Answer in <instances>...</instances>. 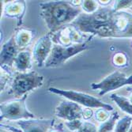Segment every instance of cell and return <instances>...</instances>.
<instances>
[{"instance_id":"6da1fadb","label":"cell","mask_w":132,"mask_h":132,"mask_svg":"<svg viewBox=\"0 0 132 132\" xmlns=\"http://www.w3.org/2000/svg\"><path fill=\"white\" fill-rule=\"evenodd\" d=\"M70 25L82 33L101 38H132V13L102 7L93 14H81Z\"/></svg>"},{"instance_id":"7a4b0ae2","label":"cell","mask_w":132,"mask_h":132,"mask_svg":"<svg viewBox=\"0 0 132 132\" xmlns=\"http://www.w3.org/2000/svg\"><path fill=\"white\" fill-rule=\"evenodd\" d=\"M80 3L74 1H52L41 3L40 16L44 19L49 33L53 34L75 21L81 13Z\"/></svg>"},{"instance_id":"3957f363","label":"cell","mask_w":132,"mask_h":132,"mask_svg":"<svg viewBox=\"0 0 132 132\" xmlns=\"http://www.w3.org/2000/svg\"><path fill=\"white\" fill-rule=\"evenodd\" d=\"M44 84V77L35 71L16 72L10 84L9 94L16 99L23 97L31 91L41 87Z\"/></svg>"},{"instance_id":"277c9868","label":"cell","mask_w":132,"mask_h":132,"mask_svg":"<svg viewBox=\"0 0 132 132\" xmlns=\"http://www.w3.org/2000/svg\"><path fill=\"white\" fill-rule=\"evenodd\" d=\"M93 36L90 37L82 43L75 44L69 46H61L54 44L52 52L45 63L46 67H56L63 65L69 59L90 47V42Z\"/></svg>"},{"instance_id":"5b68a950","label":"cell","mask_w":132,"mask_h":132,"mask_svg":"<svg viewBox=\"0 0 132 132\" xmlns=\"http://www.w3.org/2000/svg\"><path fill=\"white\" fill-rule=\"evenodd\" d=\"M48 91L50 93L62 96L70 101L75 102L79 105H83L86 108H89V109H104L109 112L114 110L113 107L111 104H106L100 99L87 93L77 92L75 90H63L55 87H50Z\"/></svg>"},{"instance_id":"8992f818","label":"cell","mask_w":132,"mask_h":132,"mask_svg":"<svg viewBox=\"0 0 132 132\" xmlns=\"http://www.w3.org/2000/svg\"><path fill=\"white\" fill-rule=\"evenodd\" d=\"M27 97L28 94L21 98L2 103L0 104V119L19 121L34 119V114L29 112L26 107V101Z\"/></svg>"},{"instance_id":"52a82bcc","label":"cell","mask_w":132,"mask_h":132,"mask_svg":"<svg viewBox=\"0 0 132 132\" xmlns=\"http://www.w3.org/2000/svg\"><path fill=\"white\" fill-rule=\"evenodd\" d=\"M126 86H132V75L127 76L123 72L116 70L97 83H92L91 89L99 90V95L104 96Z\"/></svg>"},{"instance_id":"ba28073f","label":"cell","mask_w":132,"mask_h":132,"mask_svg":"<svg viewBox=\"0 0 132 132\" xmlns=\"http://www.w3.org/2000/svg\"><path fill=\"white\" fill-rule=\"evenodd\" d=\"M53 43L50 33L43 36L35 43L32 49V59L38 67L45 66L47 59H48L53 48Z\"/></svg>"},{"instance_id":"9c48e42d","label":"cell","mask_w":132,"mask_h":132,"mask_svg":"<svg viewBox=\"0 0 132 132\" xmlns=\"http://www.w3.org/2000/svg\"><path fill=\"white\" fill-rule=\"evenodd\" d=\"M83 109L77 103L70 101H63L59 104L55 111V115L64 120L74 121L82 118Z\"/></svg>"},{"instance_id":"30bf717a","label":"cell","mask_w":132,"mask_h":132,"mask_svg":"<svg viewBox=\"0 0 132 132\" xmlns=\"http://www.w3.org/2000/svg\"><path fill=\"white\" fill-rule=\"evenodd\" d=\"M54 119H23L17 122L22 132H48L54 124Z\"/></svg>"},{"instance_id":"8fae6325","label":"cell","mask_w":132,"mask_h":132,"mask_svg":"<svg viewBox=\"0 0 132 132\" xmlns=\"http://www.w3.org/2000/svg\"><path fill=\"white\" fill-rule=\"evenodd\" d=\"M19 47L18 46L14 36L11 37L2 47L0 54V64L1 67L14 66V59L18 55Z\"/></svg>"},{"instance_id":"7c38bea8","label":"cell","mask_w":132,"mask_h":132,"mask_svg":"<svg viewBox=\"0 0 132 132\" xmlns=\"http://www.w3.org/2000/svg\"><path fill=\"white\" fill-rule=\"evenodd\" d=\"M26 12L25 1H12L7 3L3 8V16L7 18H13L18 20V25L22 23V18Z\"/></svg>"},{"instance_id":"4fadbf2b","label":"cell","mask_w":132,"mask_h":132,"mask_svg":"<svg viewBox=\"0 0 132 132\" xmlns=\"http://www.w3.org/2000/svg\"><path fill=\"white\" fill-rule=\"evenodd\" d=\"M32 59V53L29 51L19 52L16 59H14V67L18 72H27L31 70Z\"/></svg>"},{"instance_id":"5bb4252c","label":"cell","mask_w":132,"mask_h":132,"mask_svg":"<svg viewBox=\"0 0 132 132\" xmlns=\"http://www.w3.org/2000/svg\"><path fill=\"white\" fill-rule=\"evenodd\" d=\"M35 35L36 33L33 29L26 28L18 29L14 34V39L19 48L27 47L35 37Z\"/></svg>"},{"instance_id":"9a60e30c","label":"cell","mask_w":132,"mask_h":132,"mask_svg":"<svg viewBox=\"0 0 132 132\" xmlns=\"http://www.w3.org/2000/svg\"><path fill=\"white\" fill-rule=\"evenodd\" d=\"M110 98L115 102V104L122 112L132 117V103L129 101L128 98L123 97V96H119L116 93L111 94Z\"/></svg>"},{"instance_id":"2e32d148","label":"cell","mask_w":132,"mask_h":132,"mask_svg":"<svg viewBox=\"0 0 132 132\" xmlns=\"http://www.w3.org/2000/svg\"><path fill=\"white\" fill-rule=\"evenodd\" d=\"M119 115L117 112H115L111 117L108 119L107 121L102 123L99 128H98V132H111L114 130L116 122L119 120Z\"/></svg>"},{"instance_id":"e0dca14e","label":"cell","mask_w":132,"mask_h":132,"mask_svg":"<svg viewBox=\"0 0 132 132\" xmlns=\"http://www.w3.org/2000/svg\"><path fill=\"white\" fill-rule=\"evenodd\" d=\"M132 126V117L126 116L116 122L114 132H128Z\"/></svg>"},{"instance_id":"ac0fdd59","label":"cell","mask_w":132,"mask_h":132,"mask_svg":"<svg viewBox=\"0 0 132 132\" xmlns=\"http://www.w3.org/2000/svg\"><path fill=\"white\" fill-rule=\"evenodd\" d=\"M98 2L97 1H81V9L85 11V14H93L98 10Z\"/></svg>"},{"instance_id":"d6986e66","label":"cell","mask_w":132,"mask_h":132,"mask_svg":"<svg viewBox=\"0 0 132 132\" xmlns=\"http://www.w3.org/2000/svg\"><path fill=\"white\" fill-rule=\"evenodd\" d=\"M132 6V0H123V1H115L113 3L112 10L121 11L126 9H130Z\"/></svg>"},{"instance_id":"ffe728a7","label":"cell","mask_w":132,"mask_h":132,"mask_svg":"<svg viewBox=\"0 0 132 132\" xmlns=\"http://www.w3.org/2000/svg\"><path fill=\"white\" fill-rule=\"evenodd\" d=\"M12 78H13V76L10 72L5 70V67H1V91L4 90L7 83L10 81H12Z\"/></svg>"},{"instance_id":"44dd1931","label":"cell","mask_w":132,"mask_h":132,"mask_svg":"<svg viewBox=\"0 0 132 132\" xmlns=\"http://www.w3.org/2000/svg\"><path fill=\"white\" fill-rule=\"evenodd\" d=\"M110 117H111V115L109 113V111H107L104 109H99L95 113L96 120H97L98 122L101 123L107 121Z\"/></svg>"},{"instance_id":"7402d4cb","label":"cell","mask_w":132,"mask_h":132,"mask_svg":"<svg viewBox=\"0 0 132 132\" xmlns=\"http://www.w3.org/2000/svg\"><path fill=\"white\" fill-rule=\"evenodd\" d=\"M76 132H98V129L93 123L89 122H83L80 128Z\"/></svg>"},{"instance_id":"603a6c76","label":"cell","mask_w":132,"mask_h":132,"mask_svg":"<svg viewBox=\"0 0 132 132\" xmlns=\"http://www.w3.org/2000/svg\"><path fill=\"white\" fill-rule=\"evenodd\" d=\"M113 63H114L115 66L123 67L127 64V59L123 53H118V54L115 55V56L113 58Z\"/></svg>"},{"instance_id":"cb8c5ba5","label":"cell","mask_w":132,"mask_h":132,"mask_svg":"<svg viewBox=\"0 0 132 132\" xmlns=\"http://www.w3.org/2000/svg\"><path fill=\"white\" fill-rule=\"evenodd\" d=\"M83 122L81 121V119H77V120H74V121H69V122H66L65 125L67 127V128L70 130L75 131V130H78L80 127L81 126Z\"/></svg>"},{"instance_id":"d4e9b609","label":"cell","mask_w":132,"mask_h":132,"mask_svg":"<svg viewBox=\"0 0 132 132\" xmlns=\"http://www.w3.org/2000/svg\"><path fill=\"white\" fill-rule=\"evenodd\" d=\"M93 116V112L92 109H89V108H87V109L83 110L82 118L85 119V120H89V119L92 118Z\"/></svg>"},{"instance_id":"484cf974","label":"cell","mask_w":132,"mask_h":132,"mask_svg":"<svg viewBox=\"0 0 132 132\" xmlns=\"http://www.w3.org/2000/svg\"><path fill=\"white\" fill-rule=\"evenodd\" d=\"M128 99H129V101L132 103V91L130 92V95H129V97H128Z\"/></svg>"},{"instance_id":"4316f807","label":"cell","mask_w":132,"mask_h":132,"mask_svg":"<svg viewBox=\"0 0 132 132\" xmlns=\"http://www.w3.org/2000/svg\"><path fill=\"white\" fill-rule=\"evenodd\" d=\"M0 132H10V131L6 130L5 128H3V127H1V130H0Z\"/></svg>"},{"instance_id":"83f0119b","label":"cell","mask_w":132,"mask_h":132,"mask_svg":"<svg viewBox=\"0 0 132 132\" xmlns=\"http://www.w3.org/2000/svg\"><path fill=\"white\" fill-rule=\"evenodd\" d=\"M128 132H132V126H131V127H130V129L129 130V131Z\"/></svg>"},{"instance_id":"f1b7e54d","label":"cell","mask_w":132,"mask_h":132,"mask_svg":"<svg viewBox=\"0 0 132 132\" xmlns=\"http://www.w3.org/2000/svg\"><path fill=\"white\" fill-rule=\"evenodd\" d=\"M130 10H131V11H132V6H131V7L130 8Z\"/></svg>"},{"instance_id":"f546056e","label":"cell","mask_w":132,"mask_h":132,"mask_svg":"<svg viewBox=\"0 0 132 132\" xmlns=\"http://www.w3.org/2000/svg\"><path fill=\"white\" fill-rule=\"evenodd\" d=\"M52 132H56V131H52Z\"/></svg>"},{"instance_id":"4dcf8cb0","label":"cell","mask_w":132,"mask_h":132,"mask_svg":"<svg viewBox=\"0 0 132 132\" xmlns=\"http://www.w3.org/2000/svg\"><path fill=\"white\" fill-rule=\"evenodd\" d=\"M111 132H114V131H111Z\"/></svg>"}]
</instances>
